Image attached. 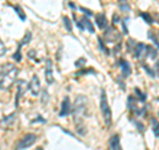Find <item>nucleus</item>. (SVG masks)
Here are the masks:
<instances>
[{
    "label": "nucleus",
    "instance_id": "4be33fe9",
    "mask_svg": "<svg viewBox=\"0 0 159 150\" xmlns=\"http://www.w3.org/2000/svg\"><path fill=\"white\" fill-rule=\"evenodd\" d=\"M5 52H7V48H5V45L3 44V41L0 40V57L4 56V55H5Z\"/></svg>",
    "mask_w": 159,
    "mask_h": 150
},
{
    "label": "nucleus",
    "instance_id": "6ab92c4d",
    "mask_svg": "<svg viewBox=\"0 0 159 150\" xmlns=\"http://www.w3.org/2000/svg\"><path fill=\"white\" fill-rule=\"evenodd\" d=\"M135 93L138 94V98L141 100L142 102H145V101H146V94H145V93H142V92H141V89H138V88H135Z\"/></svg>",
    "mask_w": 159,
    "mask_h": 150
},
{
    "label": "nucleus",
    "instance_id": "423d86ee",
    "mask_svg": "<svg viewBox=\"0 0 159 150\" xmlns=\"http://www.w3.org/2000/svg\"><path fill=\"white\" fill-rule=\"evenodd\" d=\"M72 112V106H70V100L69 97H65L64 101L61 104V110H60V116L64 117V116H68L69 113Z\"/></svg>",
    "mask_w": 159,
    "mask_h": 150
},
{
    "label": "nucleus",
    "instance_id": "6e6552de",
    "mask_svg": "<svg viewBox=\"0 0 159 150\" xmlns=\"http://www.w3.org/2000/svg\"><path fill=\"white\" fill-rule=\"evenodd\" d=\"M119 64H121V69H122V77H125V78L129 77V76H130V73H131V68H130L129 61H126L125 59H121Z\"/></svg>",
    "mask_w": 159,
    "mask_h": 150
},
{
    "label": "nucleus",
    "instance_id": "72a5a7b5",
    "mask_svg": "<svg viewBox=\"0 0 159 150\" xmlns=\"http://www.w3.org/2000/svg\"><path fill=\"white\" fill-rule=\"evenodd\" d=\"M156 19H158V21H159V14H158V15H156Z\"/></svg>",
    "mask_w": 159,
    "mask_h": 150
},
{
    "label": "nucleus",
    "instance_id": "0eeeda50",
    "mask_svg": "<svg viewBox=\"0 0 159 150\" xmlns=\"http://www.w3.org/2000/svg\"><path fill=\"white\" fill-rule=\"evenodd\" d=\"M45 80L48 84H52L55 78H53V72H52V61L46 60V68H45Z\"/></svg>",
    "mask_w": 159,
    "mask_h": 150
},
{
    "label": "nucleus",
    "instance_id": "2eb2a0df",
    "mask_svg": "<svg viewBox=\"0 0 159 150\" xmlns=\"http://www.w3.org/2000/svg\"><path fill=\"white\" fill-rule=\"evenodd\" d=\"M139 16H141V18L143 19L147 24H152V23H154V19H152V16L149 14V12H141Z\"/></svg>",
    "mask_w": 159,
    "mask_h": 150
},
{
    "label": "nucleus",
    "instance_id": "f03ea898",
    "mask_svg": "<svg viewBox=\"0 0 159 150\" xmlns=\"http://www.w3.org/2000/svg\"><path fill=\"white\" fill-rule=\"evenodd\" d=\"M100 108H101V113L104 116V121L107 126L111 125V109L109 106V102H107V96L105 89L101 91V100H100Z\"/></svg>",
    "mask_w": 159,
    "mask_h": 150
},
{
    "label": "nucleus",
    "instance_id": "dca6fc26",
    "mask_svg": "<svg viewBox=\"0 0 159 150\" xmlns=\"http://www.w3.org/2000/svg\"><path fill=\"white\" fill-rule=\"evenodd\" d=\"M119 8L122 9V12H129L130 11V5L126 0H119Z\"/></svg>",
    "mask_w": 159,
    "mask_h": 150
},
{
    "label": "nucleus",
    "instance_id": "1a4fd4ad",
    "mask_svg": "<svg viewBox=\"0 0 159 150\" xmlns=\"http://www.w3.org/2000/svg\"><path fill=\"white\" fill-rule=\"evenodd\" d=\"M96 23H97L98 28L100 29H105L107 27V18L105 14H100L96 16Z\"/></svg>",
    "mask_w": 159,
    "mask_h": 150
},
{
    "label": "nucleus",
    "instance_id": "f8f14e48",
    "mask_svg": "<svg viewBox=\"0 0 159 150\" xmlns=\"http://www.w3.org/2000/svg\"><path fill=\"white\" fill-rule=\"evenodd\" d=\"M145 44H142V43H138L137 44V47L134 48V56L135 59H139V57L143 55V51H145Z\"/></svg>",
    "mask_w": 159,
    "mask_h": 150
},
{
    "label": "nucleus",
    "instance_id": "bb28decb",
    "mask_svg": "<svg viewBox=\"0 0 159 150\" xmlns=\"http://www.w3.org/2000/svg\"><path fill=\"white\" fill-rule=\"evenodd\" d=\"M90 72H93L92 69H85V70H81V72H78L77 73V76H81V74H84V73H90Z\"/></svg>",
    "mask_w": 159,
    "mask_h": 150
},
{
    "label": "nucleus",
    "instance_id": "2f4dec72",
    "mask_svg": "<svg viewBox=\"0 0 159 150\" xmlns=\"http://www.w3.org/2000/svg\"><path fill=\"white\" fill-rule=\"evenodd\" d=\"M45 100H46V91H44V98H42V102H45Z\"/></svg>",
    "mask_w": 159,
    "mask_h": 150
},
{
    "label": "nucleus",
    "instance_id": "9b49d317",
    "mask_svg": "<svg viewBox=\"0 0 159 150\" xmlns=\"http://www.w3.org/2000/svg\"><path fill=\"white\" fill-rule=\"evenodd\" d=\"M81 23H82L84 28L88 29V31H89L90 33H94V27H93V24H92V21L89 20V18H82Z\"/></svg>",
    "mask_w": 159,
    "mask_h": 150
},
{
    "label": "nucleus",
    "instance_id": "7c9ffc66",
    "mask_svg": "<svg viewBox=\"0 0 159 150\" xmlns=\"http://www.w3.org/2000/svg\"><path fill=\"white\" fill-rule=\"evenodd\" d=\"M77 27H78V28L81 29V31H84V29H85V28H84V25H82V23H80V21L77 23Z\"/></svg>",
    "mask_w": 159,
    "mask_h": 150
},
{
    "label": "nucleus",
    "instance_id": "7ed1b4c3",
    "mask_svg": "<svg viewBox=\"0 0 159 150\" xmlns=\"http://www.w3.org/2000/svg\"><path fill=\"white\" fill-rule=\"evenodd\" d=\"M86 112V98L85 96H78L76 100V104H74V108H73V114H74V118H82V116Z\"/></svg>",
    "mask_w": 159,
    "mask_h": 150
},
{
    "label": "nucleus",
    "instance_id": "a878e982",
    "mask_svg": "<svg viewBox=\"0 0 159 150\" xmlns=\"http://www.w3.org/2000/svg\"><path fill=\"white\" fill-rule=\"evenodd\" d=\"M85 63H86V60H85V59H81V60H78V61L76 63V66H84L82 64H85Z\"/></svg>",
    "mask_w": 159,
    "mask_h": 150
},
{
    "label": "nucleus",
    "instance_id": "412c9836",
    "mask_svg": "<svg viewBox=\"0 0 159 150\" xmlns=\"http://www.w3.org/2000/svg\"><path fill=\"white\" fill-rule=\"evenodd\" d=\"M142 68H143V69H145L146 72H147V73H149L151 77H154V76H155V72H154V70H151V69H150L149 66L146 65V64H142Z\"/></svg>",
    "mask_w": 159,
    "mask_h": 150
},
{
    "label": "nucleus",
    "instance_id": "4468645a",
    "mask_svg": "<svg viewBox=\"0 0 159 150\" xmlns=\"http://www.w3.org/2000/svg\"><path fill=\"white\" fill-rule=\"evenodd\" d=\"M145 49L147 51V57H149V59H151V60L156 59V56H158V52H156V51H155L154 48H152L151 45L145 47Z\"/></svg>",
    "mask_w": 159,
    "mask_h": 150
},
{
    "label": "nucleus",
    "instance_id": "cd10ccee",
    "mask_svg": "<svg viewBox=\"0 0 159 150\" xmlns=\"http://www.w3.org/2000/svg\"><path fill=\"white\" fill-rule=\"evenodd\" d=\"M135 125L138 126V130H139V132H143V130H145V128L142 126V124H141V122H135Z\"/></svg>",
    "mask_w": 159,
    "mask_h": 150
},
{
    "label": "nucleus",
    "instance_id": "c85d7f7f",
    "mask_svg": "<svg viewBox=\"0 0 159 150\" xmlns=\"http://www.w3.org/2000/svg\"><path fill=\"white\" fill-rule=\"evenodd\" d=\"M37 121H40V122H45V120L42 118L41 116H38L37 118H36V120H33V121H32V122H33V124H35V122H37Z\"/></svg>",
    "mask_w": 159,
    "mask_h": 150
},
{
    "label": "nucleus",
    "instance_id": "393cba45",
    "mask_svg": "<svg viewBox=\"0 0 159 150\" xmlns=\"http://www.w3.org/2000/svg\"><path fill=\"white\" fill-rule=\"evenodd\" d=\"M80 9H81V11H84V12H85V14H86L88 16H93V12H92V11H90V9H88V8L80 7Z\"/></svg>",
    "mask_w": 159,
    "mask_h": 150
},
{
    "label": "nucleus",
    "instance_id": "a211bd4d",
    "mask_svg": "<svg viewBox=\"0 0 159 150\" xmlns=\"http://www.w3.org/2000/svg\"><path fill=\"white\" fill-rule=\"evenodd\" d=\"M62 20H64V25H65V28L68 29L69 32H72V21L69 20V18H68V16H64Z\"/></svg>",
    "mask_w": 159,
    "mask_h": 150
},
{
    "label": "nucleus",
    "instance_id": "f3484780",
    "mask_svg": "<svg viewBox=\"0 0 159 150\" xmlns=\"http://www.w3.org/2000/svg\"><path fill=\"white\" fill-rule=\"evenodd\" d=\"M152 132H154V136L159 137V122L156 120H152Z\"/></svg>",
    "mask_w": 159,
    "mask_h": 150
},
{
    "label": "nucleus",
    "instance_id": "5701e85b",
    "mask_svg": "<svg viewBox=\"0 0 159 150\" xmlns=\"http://www.w3.org/2000/svg\"><path fill=\"white\" fill-rule=\"evenodd\" d=\"M149 37L151 39L152 41H154V44H156V47L159 48V40L156 39V36H155V35H152V32H149Z\"/></svg>",
    "mask_w": 159,
    "mask_h": 150
},
{
    "label": "nucleus",
    "instance_id": "c756f323",
    "mask_svg": "<svg viewBox=\"0 0 159 150\" xmlns=\"http://www.w3.org/2000/svg\"><path fill=\"white\" fill-rule=\"evenodd\" d=\"M155 70H156V74L159 76V60L156 61V64H155Z\"/></svg>",
    "mask_w": 159,
    "mask_h": 150
},
{
    "label": "nucleus",
    "instance_id": "aec40b11",
    "mask_svg": "<svg viewBox=\"0 0 159 150\" xmlns=\"http://www.w3.org/2000/svg\"><path fill=\"white\" fill-rule=\"evenodd\" d=\"M15 11L18 12V15L20 16V19H21V20H25V15L23 14V9H21V8L19 7V5H16V7H15Z\"/></svg>",
    "mask_w": 159,
    "mask_h": 150
},
{
    "label": "nucleus",
    "instance_id": "f257e3e1",
    "mask_svg": "<svg viewBox=\"0 0 159 150\" xmlns=\"http://www.w3.org/2000/svg\"><path fill=\"white\" fill-rule=\"evenodd\" d=\"M19 73V69L12 64H3L0 65V88L5 89L16 81V76Z\"/></svg>",
    "mask_w": 159,
    "mask_h": 150
},
{
    "label": "nucleus",
    "instance_id": "20e7f679",
    "mask_svg": "<svg viewBox=\"0 0 159 150\" xmlns=\"http://www.w3.org/2000/svg\"><path fill=\"white\" fill-rule=\"evenodd\" d=\"M36 140H37L36 134H32V133H29V134L24 136L18 142V145H16V150H23V149H27V147H31L32 145L36 142Z\"/></svg>",
    "mask_w": 159,
    "mask_h": 150
},
{
    "label": "nucleus",
    "instance_id": "39448f33",
    "mask_svg": "<svg viewBox=\"0 0 159 150\" xmlns=\"http://www.w3.org/2000/svg\"><path fill=\"white\" fill-rule=\"evenodd\" d=\"M29 91L33 96H37L38 92H40V80H38L37 76H33L32 77L31 82H29Z\"/></svg>",
    "mask_w": 159,
    "mask_h": 150
},
{
    "label": "nucleus",
    "instance_id": "ddd939ff",
    "mask_svg": "<svg viewBox=\"0 0 159 150\" xmlns=\"http://www.w3.org/2000/svg\"><path fill=\"white\" fill-rule=\"evenodd\" d=\"M23 84H24V81H19L18 84V94H16V98H15V106L16 108L19 106V100H20L21 93H23Z\"/></svg>",
    "mask_w": 159,
    "mask_h": 150
},
{
    "label": "nucleus",
    "instance_id": "9d476101",
    "mask_svg": "<svg viewBox=\"0 0 159 150\" xmlns=\"http://www.w3.org/2000/svg\"><path fill=\"white\" fill-rule=\"evenodd\" d=\"M109 145H110L111 150H122L121 143H119V136H118V134H114V136L111 137L110 141H109Z\"/></svg>",
    "mask_w": 159,
    "mask_h": 150
},
{
    "label": "nucleus",
    "instance_id": "b1692460",
    "mask_svg": "<svg viewBox=\"0 0 159 150\" xmlns=\"http://www.w3.org/2000/svg\"><path fill=\"white\" fill-rule=\"evenodd\" d=\"M98 41H100V49H102V51H104V52L106 53V55H109V51H107V49H106V47L104 45V43L101 41V39H98Z\"/></svg>",
    "mask_w": 159,
    "mask_h": 150
},
{
    "label": "nucleus",
    "instance_id": "473e14b6",
    "mask_svg": "<svg viewBox=\"0 0 159 150\" xmlns=\"http://www.w3.org/2000/svg\"><path fill=\"white\" fill-rule=\"evenodd\" d=\"M118 20H119V19H118V16H117V15H114V21H115V23H118Z\"/></svg>",
    "mask_w": 159,
    "mask_h": 150
}]
</instances>
